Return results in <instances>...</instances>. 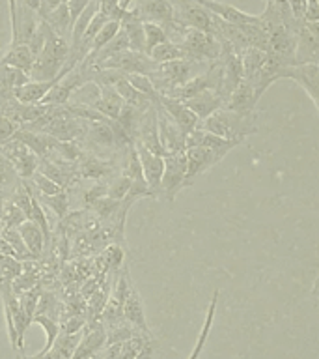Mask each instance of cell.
Listing matches in <instances>:
<instances>
[{
  "label": "cell",
  "mask_w": 319,
  "mask_h": 359,
  "mask_svg": "<svg viewBox=\"0 0 319 359\" xmlns=\"http://www.w3.org/2000/svg\"><path fill=\"white\" fill-rule=\"evenodd\" d=\"M47 25H49L52 30H55L58 36L62 38H66L67 32L71 30L73 22H71V15H69V10H67V4H62L58 8H55L52 11H49L47 15L41 17Z\"/></svg>",
  "instance_id": "obj_25"
},
{
  "label": "cell",
  "mask_w": 319,
  "mask_h": 359,
  "mask_svg": "<svg viewBox=\"0 0 319 359\" xmlns=\"http://www.w3.org/2000/svg\"><path fill=\"white\" fill-rule=\"evenodd\" d=\"M148 56H150L153 62H157V64H164V62L181 60V58H185V53L178 43H173V41L166 39V41L155 45V47L150 50V55Z\"/></svg>",
  "instance_id": "obj_27"
},
{
  "label": "cell",
  "mask_w": 319,
  "mask_h": 359,
  "mask_svg": "<svg viewBox=\"0 0 319 359\" xmlns=\"http://www.w3.org/2000/svg\"><path fill=\"white\" fill-rule=\"evenodd\" d=\"M122 30V25H120V21H114V19H111V21L106 22L105 27L101 28L99 32H97V36L94 38V41H92V47H90V53L86 58H94L97 53H99L103 47H105L108 41H111L114 36H116L118 32Z\"/></svg>",
  "instance_id": "obj_29"
},
{
  "label": "cell",
  "mask_w": 319,
  "mask_h": 359,
  "mask_svg": "<svg viewBox=\"0 0 319 359\" xmlns=\"http://www.w3.org/2000/svg\"><path fill=\"white\" fill-rule=\"evenodd\" d=\"M34 191V187H32ZM34 195L41 202V206L50 210V212L55 213L56 217L64 219L67 215V210H69V196H67L66 191H60V193H56V195H38L36 191H34Z\"/></svg>",
  "instance_id": "obj_28"
},
{
  "label": "cell",
  "mask_w": 319,
  "mask_h": 359,
  "mask_svg": "<svg viewBox=\"0 0 319 359\" xmlns=\"http://www.w3.org/2000/svg\"><path fill=\"white\" fill-rule=\"evenodd\" d=\"M290 2V10L293 13L297 21H301L304 17V10H306V0H288Z\"/></svg>",
  "instance_id": "obj_43"
},
{
  "label": "cell",
  "mask_w": 319,
  "mask_h": 359,
  "mask_svg": "<svg viewBox=\"0 0 319 359\" xmlns=\"http://www.w3.org/2000/svg\"><path fill=\"white\" fill-rule=\"evenodd\" d=\"M179 47L183 49L185 58L189 60H217L222 53V43L217 36L201 32L196 28H187L183 39L179 41Z\"/></svg>",
  "instance_id": "obj_2"
},
{
  "label": "cell",
  "mask_w": 319,
  "mask_h": 359,
  "mask_svg": "<svg viewBox=\"0 0 319 359\" xmlns=\"http://www.w3.org/2000/svg\"><path fill=\"white\" fill-rule=\"evenodd\" d=\"M69 0H41V8H39V17L47 15L49 11H52L55 8H58V6L62 4H67Z\"/></svg>",
  "instance_id": "obj_44"
},
{
  "label": "cell",
  "mask_w": 319,
  "mask_h": 359,
  "mask_svg": "<svg viewBox=\"0 0 319 359\" xmlns=\"http://www.w3.org/2000/svg\"><path fill=\"white\" fill-rule=\"evenodd\" d=\"M157 103L164 109V112H166L168 116L172 118L173 123L181 129V133H183L185 137L200 126V118H198V114H196L192 109H189L185 101L170 97V95L159 94Z\"/></svg>",
  "instance_id": "obj_6"
},
{
  "label": "cell",
  "mask_w": 319,
  "mask_h": 359,
  "mask_svg": "<svg viewBox=\"0 0 319 359\" xmlns=\"http://www.w3.org/2000/svg\"><path fill=\"white\" fill-rule=\"evenodd\" d=\"M73 67L71 66H64L62 67V72L58 77L55 79H49V81H28V83H24L22 86H19V88L13 90V94H15V97L21 103H28V105H34V103H41L43 101V97L50 92V88L55 86V84H58L62 81V79L66 77L67 73L71 72Z\"/></svg>",
  "instance_id": "obj_9"
},
{
  "label": "cell",
  "mask_w": 319,
  "mask_h": 359,
  "mask_svg": "<svg viewBox=\"0 0 319 359\" xmlns=\"http://www.w3.org/2000/svg\"><path fill=\"white\" fill-rule=\"evenodd\" d=\"M304 22L319 21V0H306V10H304Z\"/></svg>",
  "instance_id": "obj_41"
},
{
  "label": "cell",
  "mask_w": 319,
  "mask_h": 359,
  "mask_svg": "<svg viewBox=\"0 0 319 359\" xmlns=\"http://www.w3.org/2000/svg\"><path fill=\"white\" fill-rule=\"evenodd\" d=\"M187 154V176H185V187L192 185L201 172H206L207 168L215 167L217 163L224 159V156L217 154V151L204 148V146H190L185 150Z\"/></svg>",
  "instance_id": "obj_7"
},
{
  "label": "cell",
  "mask_w": 319,
  "mask_h": 359,
  "mask_svg": "<svg viewBox=\"0 0 319 359\" xmlns=\"http://www.w3.org/2000/svg\"><path fill=\"white\" fill-rule=\"evenodd\" d=\"M125 79H127L129 83L133 84L139 92H142V94H146L153 101H157L159 92H157V88L153 86V83H151L150 75H144V73H125Z\"/></svg>",
  "instance_id": "obj_33"
},
{
  "label": "cell",
  "mask_w": 319,
  "mask_h": 359,
  "mask_svg": "<svg viewBox=\"0 0 319 359\" xmlns=\"http://www.w3.org/2000/svg\"><path fill=\"white\" fill-rule=\"evenodd\" d=\"M21 2L27 6V8H30L32 11L39 13V8H41V0H21Z\"/></svg>",
  "instance_id": "obj_45"
},
{
  "label": "cell",
  "mask_w": 319,
  "mask_h": 359,
  "mask_svg": "<svg viewBox=\"0 0 319 359\" xmlns=\"http://www.w3.org/2000/svg\"><path fill=\"white\" fill-rule=\"evenodd\" d=\"M256 90H254V84L250 81L243 79L235 90L229 94V97L226 100V109H229L235 114L239 116H250L252 109L256 105Z\"/></svg>",
  "instance_id": "obj_12"
},
{
  "label": "cell",
  "mask_w": 319,
  "mask_h": 359,
  "mask_svg": "<svg viewBox=\"0 0 319 359\" xmlns=\"http://www.w3.org/2000/svg\"><path fill=\"white\" fill-rule=\"evenodd\" d=\"M123 318L127 320L131 325H134L140 333L151 335L150 327H148V322H146L144 305H142L139 290L134 288L133 283L129 285L127 296H125V303H123Z\"/></svg>",
  "instance_id": "obj_13"
},
{
  "label": "cell",
  "mask_w": 319,
  "mask_h": 359,
  "mask_svg": "<svg viewBox=\"0 0 319 359\" xmlns=\"http://www.w3.org/2000/svg\"><path fill=\"white\" fill-rule=\"evenodd\" d=\"M125 101L114 86H101V97L95 105V111L101 112L103 116L111 118V120H118L120 112H122Z\"/></svg>",
  "instance_id": "obj_18"
},
{
  "label": "cell",
  "mask_w": 319,
  "mask_h": 359,
  "mask_svg": "<svg viewBox=\"0 0 319 359\" xmlns=\"http://www.w3.org/2000/svg\"><path fill=\"white\" fill-rule=\"evenodd\" d=\"M131 178L122 174V176H118L111 182V184L106 185V196H111L114 201H125L129 195V191H131Z\"/></svg>",
  "instance_id": "obj_35"
},
{
  "label": "cell",
  "mask_w": 319,
  "mask_h": 359,
  "mask_svg": "<svg viewBox=\"0 0 319 359\" xmlns=\"http://www.w3.org/2000/svg\"><path fill=\"white\" fill-rule=\"evenodd\" d=\"M120 206H122V202L114 201V198H111V196L105 195V196H101L99 201H95L90 208H92V212H94L97 217L108 219Z\"/></svg>",
  "instance_id": "obj_37"
},
{
  "label": "cell",
  "mask_w": 319,
  "mask_h": 359,
  "mask_svg": "<svg viewBox=\"0 0 319 359\" xmlns=\"http://www.w3.org/2000/svg\"><path fill=\"white\" fill-rule=\"evenodd\" d=\"M185 103H187L189 109H192V111L198 114L200 120H204V118H207L209 114H213V112L218 111V109L222 107L224 97L218 94L217 90H204L200 94L192 95V97L185 101Z\"/></svg>",
  "instance_id": "obj_16"
},
{
  "label": "cell",
  "mask_w": 319,
  "mask_h": 359,
  "mask_svg": "<svg viewBox=\"0 0 319 359\" xmlns=\"http://www.w3.org/2000/svg\"><path fill=\"white\" fill-rule=\"evenodd\" d=\"M106 195V185H103L101 182H95L92 187H90L86 193H84V204L86 206H92L95 201H99L101 196Z\"/></svg>",
  "instance_id": "obj_39"
},
{
  "label": "cell",
  "mask_w": 319,
  "mask_h": 359,
  "mask_svg": "<svg viewBox=\"0 0 319 359\" xmlns=\"http://www.w3.org/2000/svg\"><path fill=\"white\" fill-rule=\"evenodd\" d=\"M198 128L218 135V137H224V139L237 140L239 144L245 140L246 135L256 131V126L252 123L250 116H239V114H235L226 107H220L218 111L204 118V122Z\"/></svg>",
  "instance_id": "obj_1"
},
{
  "label": "cell",
  "mask_w": 319,
  "mask_h": 359,
  "mask_svg": "<svg viewBox=\"0 0 319 359\" xmlns=\"http://www.w3.org/2000/svg\"><path fill=\"white\" fill-rule=\"evenodd\" d=\"M30 180H32V187L38 195L50 196V195H56V193H60V191H64L60 185L55 184L52 180L47 178V176H45L43 172H39V170H36Z\"/></svg>",
  "instance_id": "obj_36"
},
{
  "label": "cell",
  "mask_w": 319,
  "mask_h": 359,
  "mask_svg": "<svg viewBox=\"0 0 319 359\" xmlns=\"http://www.w3.org/2000/svg\"><path fill=\"white\" fill-rule=\"evenodd\" d=\"M19 184H21V178H19L15 167L0 151V196H4L6 193H13Z\"/></svg>",
  "instance_id": "obj_26"
},
{
  "label": "cell",
  "mask_w": 319,
  "mask_h": 359,
  "mask_svg": "<svg viewBox=\"0 0 319 359\" xmlns=\"http://www.w3.org/2000/svg\"><path fill=\"white\" fill-rule=\"evenodd\" d=\"M34 60H36V56L32 55L30 47L27 43H17L11 45L10 50L0 58V64L13 66L17 69H22L24 73H30V69L34 66Z\"/></svg>",
  "instance_id": "obj_20"
},
{
  "label": "cell",
  "mask_w": 319,
  "mask_h": 359,
  "mask_svg": "<svg viewBox=\"0 0 319 359\" xmlns=\"http://www.w3.org/2000/svg\"><path fill=\"white\" fill-rule=\"evenodd\" d=\"M153 355H155V342H153V339H148L134 359H153Z\"/></svg>",
  "instance_id": "obj_42"
},
{
  "label": "cell",
  "mask_w": 319,
  "mask_h": 359,
  "mask_svg": "<svg viewBox=\"0 0 319 359\" xmlns=\"http://www.w3.org/2000/svg\"><path fill=\"white\" fill-rule=\"evenodd\" d=\"M22 262L0 252V283H13L21 275Z\"/></svg>",
  "instance_id": "obj_31"
},
{
  "label": "cell",
  "mask_w": 319,
  "mask_h": 359,
  "mask_svg": "<svg viewBox=\"0 0 319 359\" xmlns=\"http://www.w3.org/2000/svg\"><path fill=\"white\" fill-rule=\"evenodd\" d=\"M157 107V126H159V140H161L162 148L166 154H173V151H185V135L181 133V129L173 123V120L168 116L164 109L155 101Z\"/></svg>",
  "instance_id": "obj_8"
},
{
  "label": "cell",
  "mask_w": 319,
  "mask_h": 359,
  "mask_svg": "<svg viewBox=\"0 0 319 359\" xmlns=\"http://www.w3.org/2000/svg\"><path fill=\"white\" fill-rule=\"evenodd\" d=\"M134 148L139 154L140 167H142V174L148 187H150L151 195H161V180L162 172H164V157L157 156L153 151H150L142 142L134 140Z\"/></svg>",
  "instance_id": "obj_5"
},
{
  "label": "cell",
  "mask_w": 319,
  "mask_h": 359,
  "mask_svg": "<svg viewBox=\"0 0 319 359\" xmlns=\"http://www.w3.org/2000/svg\"><path fill=\"white\" fill-rule=\"evenodd\" d=\"M185 176H187V154L185 151L166 154L161 180V195H166L168 201H173L179 189L185 187Z\"/></svg>",
  "instance_id": "obj_3"
},
{
  "label": "cell",
  "mask_w": 319,
  "mask_h": 359,
  "mask_svg": "<svg viewBox=\"0 0 319 359\" xmlns=\"http://www.w3.org/2000/svg\"><path fill=\"white\" fill-rule=\"evenodd\" d=\"M0 219H2V224L4 226H11V229H17L19 224H22L27 221V215L22 213L21 208H17L13 204V201H4L2 202V213H0Z\"/></svg>",
  "instance_id": "obj_32"
},
{
  "label": "cell",
  "mask_w": 319,
  "mask_h": 359,
  "mask_svg": "<svg viewBox=\"0 0 319 359\" xmlns=\"http://www.w3.org/2000/svg\"><path fill=\"white\" fill-rule=\"evenodd\" d=\"M112 168H114V165H112L111 161L99 159L97 156L83 157V159L78 161V176H80V178L101 180L105 178L106 174H111Z\"/></svg>",
  "instance_id": "obj_23"
},
{
  "label": "cell",
  "mask_w": 319,
  "mask_h": 359,
  "mask_svg": "<svg viewBox=\"0 0 319 359\" xmlns=\"http://www.w3.org/2000/svg\"><path fill=\"white\" fill-rule=\"evenodd\" d=\"M30 81V75L13 66L0 64V97L13 94V90Z\"/></svg>",
  "instance_id": "obj_22"
},
{
  "label": "cell",
  "mask_w": 319,
  "mask_h": 359,
  "mask_svg": "<svg viewBox=\"0 0 319 359\" xmlns=\"http://www.w3.org/2000/svg\"><path fill=\"white\" fill-rule=\"evenodd\" d=\"M0 151L10 159L21 180H30L38 170L39 157L27 144H22L21 140H8L4 146H0Z\"/></svg>",
  "instance_id": "obj_4"
},
{
  "label": "cell",
  "mask_w": 319,
  "mask_h": 359,
  "mask_svg": "<svg viewBox=\"0 0 319 359\" xmlns=\"http://www.w3.org/2000/svg\"><path fill=\"white\" fill-rule=\"evenodd\" d=\"M168 36L164 32V28L155 22H144V45H146V55H150V50L155 45L166 41Z\"/></svg>",
  "instance_id": "obj_34"
},
{
  "label": "cell",
  "mask_w": 319,
  "mask_h": 359,
  "mask_svg": "<svg viewBox=\"0 0 319 359\" xmlns=\"http://www.w3.org/2000/svg\"><path fill=\"white\" fill-rule=\"evenodd\" d=\"M239 56L243 62V79L252 83L267 60V53L257 47H245L243 50H239Z\"/></svg>",
  "instance_id": "obj_21"
},
{
  "label": "cell",
  "mask_w": 319,
  "mask_h": 359,
  "mask_svg": "<svg viewBox=\"0 0 319 359\" xmlns=\"http://www.w3.org/2000/svg\"><path fill=\"white\" fill-rule=\"evenodd\" d=\"M0 236L4 238L8 243L11 245V249L15 251V258L17 260H21V262H27V260H34L30 251L24 245V241H22L21 234H19V230L11 229V226H4V229L0 230Z\"/></svg>",
  "instance_id": "obj_30"
},
{
  "label": "cell",
  "mask_w": 319,
  "mask_h": 359,
  "mask_svg": "<svg viewBox=\"0 0 319 359\" xmlns=\"http://www.w3.org/2000/svg\"><path fill=\"white\" fill-rule=\"evenodd\" d=\"M218 296H220V292L215 290V294H213V297H211V303H209V309H207L206 320H204V325H201V330H200V335H198V341H196L194 348H192V352H190V355L187 359L200 358L201 350H204V346H206L207 339H209V333H211L213 320H215V313H217Z\"/></svg>",
  "instance_id": "obj_24"
},
{
  "label": "cell",
  "mask_w": 319,
  "mask_h": 359,
  "mask_svg": "<svg viewBox=\"0 0 319 359\" xmlns=\"http://www.w3.org/2000/svg\"><path fill=\"white\" fill-rule=\"evenodd\" d=\"M194 2L204 6L209 13L220 17L222 21L232 22V25H235V27H245V25H248V22L257 21V17L248 15V13H245V11L237 10V8H234V6H229V4L215 2V0H194Z\"/></svg>",
  "instance_id": "obj_14"
},
{
  "label": "cell",
  "mask_w": 319,
  "mask_h": 359,
  "mask_svg": "<svg viewBox=\"0 0 319 359\" xmlns=\"http://www.w3.org/2000/svg\"><path fill=\"white\" fill-rule=\"evenodd\" d=\"M134 11L144 22H155L162 28L173 22V8L170 0H136Z\"/></svg>",
  "instance_id": "obj_10"
},
{
  "label": "cell",
  "mask_w": 319,
  "mask_h": 359,
  "mask_svg": "<svg viewBox=\"0 0 319 359\" xmlns=\"http://www.w3.org/2000/svg\"><path fill=\"white\" fill-rule=\"evenodd\" d=\"M17 230H19V234H21L22 241H24V245H27V249L30 251L34 260H39V258L43 257L45 236L38 224L27 219L24 223L17 226Z\"/></svg>",
  "instance_id": "obj_17"
},
{
  "label": "cell",
  "mask_w": 319,
  "mask_h": 359,
  "mask_svg": "<svg viewBox=\"0 0 319 359\" xmlns=\"http://www.w3.org/2000/svg\"><path fill=\"white\" fill-rule=\"evenodd\" d=\"M19 129L15 122H11L10 118H6L0 114V146H4L8 140L13 139V135Z\"/></svg>",
  "instance_id": "obj_38"
},
{
  "label": "cell",
  "mask_w": 319,
  "mask_h": 359,
  "mask_svg": "<svg viewBox=\"0 0 319 359\" xmlns=\"http://www.w3.org/2000/svg\"><path fill=\"white\" fill-rule=\"evenodd\" d=\"M237 144H239L237 140L224 139V137L209 133V131H206V129L201 128H196L194 131H190V133L185 137V148H190V146H204V148H209V150L217 151L220 156H226V154Z\"/></svg>",
  "instance_id": "obj_11"
},
{
  "label": "cell",
  "mask_w": 319,
  "mask_h": 359,
  "mask_svg": "<svg viewBox=\"0 0 319 359\" xmlns=\"http://www.w3.org/2000/svg\"><path fill=\"white\" fill-rule=\"evenodd\" d=\"M84 139H88L92 144L99 146V148H118L116 146V135L112 129V120H88L86 122V133Z\"/></svg>",
  "instance_id": "obj_15"
},
{
  "label": "cell",
  "mask_w": 319,
  "mask_h": 359,
  "mask_svg": "<svg viewBox=\"0 0 319 359\" xmlns=\"http://www.w3.org/2000/svg\"><path fill=\"white\" fill-rule=\"evenodd\" d=\"M92 0H69L67 2V10H69V15H71V22L77 21V17L86 10V6L90 4Z\"/></svg>",
  "instance_id": "obj_40"
},
{
  "label": "cell",
  "mask_w": 319,
  "mask_h": 359,
  "mask_svg": "<svg viewBox=\"0 0 319 359\" xmlns=\"http://www.w3.org/2000/svg\"><path fill=\"white\" fill-rule=\"evenodd\" d=\"M148 339H151V335H144V333H139V335L131 337L127 341L120 342V344H112V346L105 348V359H134L136 353L142 348Z\"/></svg>",
  "instance_id": "obj_19"
}]
</instances>
